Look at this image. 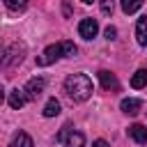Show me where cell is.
<instances>
[{
	"instance_id": "277c9868",
	"label": "cell",
	"mask_w": 147,
	"mask_h": 147,
	"mask_svg": "<svg viewBox=\"0 0 147 147\" xmlns=\"http://www.w3.org/2000/svg\"><path fill=\"white\" fill-rule=\"evenodd\" d=\"M46 90V78L44 76H34V78H30L28 80V85H25V90H23V94H25V99L28 101H37L39 96H41V92Z\"/></svg>"
},
{
	"instance_id": "ac0fdd59",
	"label": "cell",
	"mask_w": 147,
	"mask_h": 147,
	"mask_svg": "<svg viewBox=\"0 0 147 147\" xmlns=\"http://www.w3.org/2000/svg\"><path fill=\"white\" fill-rule=\"evenodd\" d=\"M115 37H117V30H115L113 25H108V28H106V39H110V41H113Z\"/></svg>"
},
{
	"instance_id": "6da1fadb",
	"label": "cell",
	"mask_w": 147,
	"mask_h": 147,
	"mask_svg": "<svg viewBox=\"0 0 147 147\" xmlns=\"http://www.w3.org/2000/svg\"><path fill=\"white\" fill-rule=\"evenodd\" d=\"M64 92L71 101H85L92 96V80L85 74H71L64 80Z\"/></svg>"
},
{
	"instance_id": "8992f818",
	"label": "cell",
	"mask_w": 147,
	"mask_h": 147,
	"mask_svg": "<svg viewBox=\"0 0 147 147\" xmlns=\"http://www.w3.org/2000/svg\"><path fill=\"white\" fill-rule=\"evenodd\" d=\"M96 32H99V23H96L94 18H83V21L78 23V34H80L83 39H94Z\"/></svg>"
},
{
	"instance_id": "ba28073f",
	"label": "cell",
	"mask_w": 147,
	"mask_h": 147,
	"mask_svg": "<svg viewBox=\"0 0 147 147\" xmlns=\"http://www.w3.org/2000/svg\"><path fill=\"white\" fill-rule=\"evenodd\" d=\"M129 136H131L138 145H147V126H142V124H131V126H129Z\"/></svg>"
},
{
	"instance_id": "ffe728a7",
	"label": "cell",
	"mask_w": 147,
	"mask_h": 147,
	"mask_svg": "<svg viewBox=\"0 0 147 147\" xmlns=\"http://www.w3.org/2000/svg\"><path fill=\"white\" fill-rule=\"evenodd\" d=\"M5 101V90H2V85H0V103Z\"/></svg>"
},
{
	"instance_id": "e0dca14e",
	"label": "cell",
	"mask_w": 147,
	"mask_h": 147,
	"mask_svg": "<svg viewBox=\"0 0 147 147\" xmlns=\"http://www.w3.org/2000/svg\"><path fill=\"white\" fill-rule=\"evenodd\" d=\"M99 5H101V11L108 16V14H113V9H115V0H99Z\"/></svg>"
},
{
	"instance_id": "8fae6325",
	"label": "cell",
	"mask_w": 147,
	"mask_h": 147,
	"mask_svg": "<svg viewBox=\"0 0 147 147\" xmlns=\"http://www.w3.org/2000/svg\"><path fill=\"white\" fill-rule=\"evenodd\" d=\"M119 108H122L126 115H138L140 108H142V101H140V99H124Z\"/></svg>"
},
{
	"instance_id": "9c48e42d",
	"label": "cell",
	"mask_w": 147,
	"mask_h": 147,
	"mask_svg": "<svg viewBox=\"0 0 147 147\" xmlns=\"http://www.w3.org/2000/svg\"><path fill=\"white\" fill-rule=\"evenodd\" d=\"M136 39L140 46H147V16H140L136 23Z\"/></svg>"
},
{
	"instance_id": "4fadbf2b",
	"label": "cell",
	"mask_w": 147,
	"mask_h": 147,
	"mask_svg": "<svg viewBox=\"0 0 147 147\" xmlns=\"http://www.w3.org/2000/svg\"><path fill=\"white\" fill-rule=\"evenodd\" d=\"M147 85V69H138L136 74H133V78H131V87L133 90H140V87H145Z\"/></svg>"
},
{
	"instance_id": "9a60e30c",
	"label": "cell",
	"mask_w": 147,
	"mask_h": 147,
	"mask_svg": "<svg viewBox=\"0 0 147 147\" xmlns=\"http://www.w3.org/2000/svg\"><path fill=\"white\" fill-rule=\"evenodd\" d=\"M119 5H122V11L124 14H136L142 7V0H119Z\"/></svg>"
},
{
	"instance_id": "30bf717a",
	"label": "cell",
	"mask_w": 147,
	"mask_h": 147,
	"mask_svg": "<svg viewBox=\"0 0 147 147\" xmlns=\"http://www.w3.org/2000/svg\"><path fill=\"white\" fill-rule=\"evenodd\" d=\"M25 101H28V99H25L23 90H18V87H16V90H11V92H9V106H11L14 110H21Z\"/></svg>"
},
{
	"instance_id": "d6986e66",
	"label": "cell",
	"mask_w": 147,
	"mask_h": 147,
	"mask_svg": "<svg viewBox=\"0 0 147 147\" xmlns=\"http://www.w3.org/2000/svg\"><path fill=\"white\" fill-rule=\"evenodd\" d=\"M92 147H110V145H108L106 140H101V138H99V140H94V142H92Z\"/></svg>"
},
{
	"instance_id": "44dd1931",
	"label": "cell",
	"mask_w": 147,
	"mask_h": 147,
	"mask_svg": "<svg viewBox=\"0 0 147 147\" xmlns=\"http://www.w3.org/2000/svg\"><path fill=\"white\" fill-rule=\"evenodd\" d=\"M83 2H87V5H90V2H94V0H83Z\"/></svg>"
},
{
	"instance_id": "5bb4252c",
	"label": "cell",
	"mask_w": 147,
	"mask_h": 147,
	"mask_svg": "<svg viewBox=\"0 0 147 147\" xmlns=\"http://www.w3.org/2000/svg\"><path fill=\"white\" fill-rule=\"evenodd\" d=\"M60 115V101L57 99H48L46 106H44V117H55Z\"/></svg>"
},
{
	"instance_id": "7a4b0ae2",
	"label": "cell",
	"mask_w": 147,
	"mask_h": 147,
	"mask_svg": "<svg viewBox=\"0 0 147 147\" xmlns=\"http://www.w3.org/2000/svg\"><path fill=\"white\" fill-rule=\"evenodd\" d=\"M23 53H25V48L21 44H11V46L0 51V64L2 67H14V64H18L23 60Z\"/></svg>"
},
{
	"instance_id": "7c38bea8",
	"label": "cell",
	"mask_w": 147,
	"mask_h": 147,
	"mask_svg": "<svg viewBox=\"0 0 147 147\" xmlns=\"http://www.w3.org/2000/svg\"><path fill=\"white\" fill-rule=\"evenodd\" d=\"M9 147H32V138H30L25 131H18V133L11 138Z\"/></svg>"
},
{
	"instance_id": "5b68a950",
	"label": "cell",
	"mask_w": 147,
	"mask_h": 147,
	"mask_svg": "<svg viewBox=\"0 0 147 147\" xmlns=\"http://www.w3.org/2000/svg\"><path fill=\"white\" fill-rule=\"evenodd\" d=\"M60 57H64V53H62V41H60V44L48 46V48L44 51V55H41V57H37V64L46 67V64H51V62H55V60H60Z\"/></svg>"
},
{
	"instance_id": "3957f363",
	"label": "cell",
	"mask_w": 147,
	"mask_h": 147,
	"mask_svg": "<svg viewBox=\"0 0 147 147\" xmlns=\"http://www.w3.org/2000/svg\"><path fill=\"white\" fill-rule=\"evenodd\" d=\"M55 140L64 142V147H85V136H83L80 131H74L71 126H64V129L55 136Z\"/></svg>"
},
{
	"instance_id": "2e32d148",
	"label": "cell",
	"mask_w": 147,
	"mask_h": 147,
	"mask_svg": "<svg viewBox=\"0 0 147 147\" xmlns=\"http://www.w3.org/2000/svg\"><path fill=\"white\" fill-rule=\"evenodd\" d=\"M5 5H7L11 11H18V9H25L28 0H5Z\"/></svg>"
},
{
	"instance_id": "52a82bcc",
	"label": "cell",
	"mask_w": 147,
	"mask_h": 147,
	"mask_svg": "<svg viewBox=\"0 0 147 147\" xmlns=\"http://www.w3.org/2000/svg\"><path fill=\"white\" fill-rule=\"evenodd\" d=\"M99 80H101V87L108 90V92H117V90H119V80H117V76L110 74V71H106V69L99 71Z\"/></svg>"
}]
</instances>
